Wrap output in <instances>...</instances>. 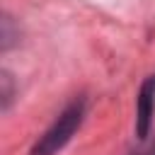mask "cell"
Masks as SVG:
<instances>
[{
    "instance_id": "obj_2",
    "label": "cell",
    "mask_w": 155,
    "mask_h": 155,
    "mask_svg": "<svg viewBox=\"0 0 155 155\" xmlns=\"http://www.w3.org/2000/svg\"><path fill=\"white\" fill-rule=\"evenodd\" d=\"M153 114H155V75H153V78H148V80L143 82L140 94H138V109H136V131H138V138H140V140H145V138H148Z\"/></svg>"
},
{
    "instance_id": "obj_1",
    "label": "cell",
    "mask_w": 155,
    "mask_h": 155,
    "mask_svg": "<svg viewBox=\"0 0 155 155\" xmlns=\"http://www.w3.org/2000/svg\"><path fill=\"white\" fill-rule=\"evenodd\" d=\"M82 111H85L82 102H73V104L56 119V124L36 140V145L31 148V155H53L56 150H61V148L70 140V136L75 133V128L80 126Z\"/></svg>"
},
{
    "instance_id": "obj_3",
    "label": "cell",
    "mask_w": 155,
    "mask_h": 155,
    "mask_svg": "<svg viewBox=\"0 0 155 155\" xmlns=\"http://www.w3.org/2000/svg\"><path fill=\"white\" fill-rule=\"evenodd\" d=\"M133 155H155V140H153L148 148H143V150H138V153H133Z\"/></svg>"
}]
</instances>
